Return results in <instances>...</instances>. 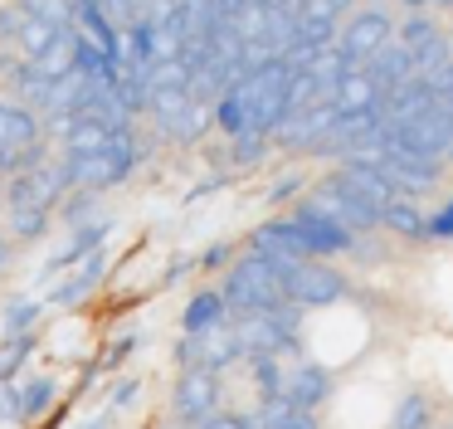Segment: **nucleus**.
Wrapping results in <instances>:
<instances>
[{"label": "nucleus", "mask_w": 453, "mask_h": 429, "mask_svg": "<svg viewBox=\"0 0 453 429\" xmlns=\"http://www.w3.org/2000/svg\"><path fill=\"white\" fill-rule=\"evenodd\" d=\"M283 263H293V259H268V254H254V249L234 254V263L225 269V283H219V292L229 302V317L264 312L273 302H283V283H278Z\"/></svg>", "instance_id": "1"}, {"label": "nucleus", "mask_w": 453, "mask_h": 429, "mask_svg": "<svg viewBox=\"0 0 453 429\" xmlns=\"http://www.w3.org/2000/svg\"><path fill=\"white\" fill-rule=\"evenodd\" d=\"M278 283H283V298L307 312H326L351 298V283H346V273L332 259H293V263H283Z\"/></svg>", "instance_id": "2"}, {"label": "nucleus", "mask_w": 453, "mask_h": 429, "mask_svg": "<svg viewBox=\"0 0 453 429\" xmlns=\"http://www.w3.org/2000/svg\"><path fill=\"white\" fill-rule=\"evenodd\" d=\"M293 224L303 230V244H307V259H336V254H351L356 234L346 230L342 220H332V214L322 210V205L312 200V195H303V200H293Z\"/></svg>", "instance_id": "3"}, {"label": "nucleus", "mask_w": 453, "mask_h": 429, "mask_svg": "<svg viewBox=\"0 0 453 429\" xmlns=\"http://www.w3.org/2000/svg\"><path fill=\"white\" fill-rule=\"evenodd\" d=\"M385 39H395V20L385 5H356L351 15L336 25V39L332 44L342 49L351 64H365V58L375 54V49L385 44Z\"/></svg>", "instance_id": "4"}, {"label": "nucleus", "mask_w": 453, "mask_h": 429, "mask_svg": "<svg viewBox=\"0 0 453 429\" xmlns=\"http://www.w3.org/2000/svg\"><path fill=\"white\" fill-rule=\"evenodd\" d=\"M219 400H225V386H219L215 370L196 366V370H176V390H171V415L180 425H200L205 415H215Z\"/></svg>", "instance_id": "5"}, {"label": "nucleus", "mask_w": 453, "mask_h": 429, "mask_svg": "<svg viewBox=\"0 0 453 429\" xmlns=\"http://www.w3.org/2000/svg\"><path fill=\"white\" fill-rule=\"evenodd\" d=\"M332 122H336L332 98H322V103H312V107H297V113H288V117H283V127L273 132V146L307 156V152H312V146L322 142L326 132H332Z\"/></svg>", "instance_id": "6"}, {"label": "nucleus", "mask_w": 453, "mask_h": 429, "mask_svg": "<svg viewBox=\"0 0 453 429\" xmlns=\"http://www.w3.org/2000/svg\"><path fill=\"white\" fill-rule=\"evenodd\" d=\"M112 230H118V224H112L108 214H98V220H83V224H73V230H69V244H64V249L54 254V259L44 263V269H40V283H54L59 273H69L73 263H83L88 254H98L103 244H108V234H112Z\"/></svg>", "instance_id": "7"}, {"label": "nucleus", "mask_w": 453, "mask_h": 429, "mask_svg": "<svg viewBox=\"0 0 453 429\" xmlns=\"http://www.w3.org/2000/svg\"><path fill=\"white\" fill-rule=\"evenodd\" d=\"M273 152V136L264 132H239V136H225V146H205V161L215 171H229V176H244V171H258Z\"/></svg>", "instance_id": "8"}, {"label": "nucleus", "mask_w": 453, "mask_h": 429, "mask_svg": "<svg viewBox=\"0 0 453 429\" xmlns=\"http://www.w3.org/2000/svg\"><path fill=\"white\" fill-rule=\"evenodd\" d=\"M283 395L293 400L297 410H322L326 400L336 395V370H332V366H322V361H307V356H303L293 370H288Z\"/></svg>", "instance_id": "9"}, {"label": "nucleus", "mask_w": 453, "mask_h": 429, "mask_svg": "<svg viewBox=\"0 0 453 429\" xmlns=\"http://www.w3.org/2000/svg\"><path fill=\"white\" fill-rule=\"evenodd\" d=\"M244 249L268 254V259H307L303 230L293 224V214H273V220H264V224H258V230L244 239Z\"/></svg>", "instance_id": "10"}, {"label": "nucleus", "mask_w": 453, "mask_h": 429, "mask_svg": "<svg viewBox=\"0 0 453 429\" xmlns=\"http://www.w3.org/2000/svg\"><path fill=\"white\" fill-rule=\"evenodd\" d=\"M103 278H108V254L98 249V254H88L83 263H73L69 278L50 283V298H44V302H50V308H73V302H83Z\"/></svg>", "instance_id": "11"}, {"label": "nucleus", "mask_w": 453, "mask_h": 429, "mask_svg": "<svg viewBox=\"0 0 453 429\" xmlns=\"http://www.w3.org/2000/svg\"><path fill=\"white\" fill-rule=\"evenodd\" d=\"M0 78H5V93L20 98V103H30L35 113H40V103L50 98V88H54V78L44 74V64L20 58V54H11L5 64H0Z\"/></svg>", "instance_id": "12"}, {"label": "nucleus", "mask_w": 453, "mask_h": 429, "mask_svg": "<svg viewBox=\"0 0 453 429\" xmlns=\"http://www.w3.org/2000/svg\"><path fill=\"white\" fill-rule=\"evenodd\" d=\"M361 68L375 78V88H380V93H390V88L410 83V78L419 74V68H414V49H404L400 39H385V44L375 49V54L365 58Z\"/></svg>", "instance_id": "13"}, {"label": "nucleus", "mask_w": 453, "mask_h": 429, "mask_svg": "<svg viewBox=\"0 0 453 429\" xmlns=\"http://www.w3.org/2000/svg\"><path fill=\"white\" fill-rule=\"evenodd\" d=\"M326 98H332V107L336 113H361V107H380V88H375V78L365 74L361 64L356 68H346L342 78H336L332 88H326Z\"/></svg>", "instance_id": "14"}, {"label": "nucleus", "mask_w": 453, "mask_h": 429, "mask_svg": "<svg viewBox=\"0 0 453 429\" xmlns=\"http://www.w3.org/2000/svg\"><path fill=\"white\" fill-rule=\"evenodd\" d=\"M112 132H122V127H108L103 117H93V113H73L69 122L54 127V136H59L64 152H103V146L112 142Z\"/></svg>", "instance_id": "15"}, {"label": "nucleus", "mask_w": 453, "mask_h": 429, "mask_svg": "<svg viewBox=\"0 0 453 429\" xmlns=\"http://www.w3.org/2000/svg\"><path fill=\"white\" fill-rule=\"evenodd\" d=\"M219 322H229V302L219 288H200L190 292L186 312H180V332H196V337H205V332H215Z\"/></svg>", "instance_id": "16"}, {"label": "nucleus", "mask_w": 453, "mask_h": 429, "mask_svg": "<svg viewBox=\"0 0 453 429\" xmlns=\"http://www.w3.org/2000/svg\"><path fill=\"white\" fill-rule=\"evenodd\" d=\"M44 132L40 113H35L30 103H20V98H0V146H20V142H35V136Z\"/></svg>", "instance_id": "17"}, {"label": "nucleus", "mask_w": 453, "mask_h": 429, "mask_svg": "<svg viewBox=\"0 0 453 429\" xmlns=\"http://www.w3.org/2000/svg\"><path fill=\"white\" fill-rule=\"evenodd\" d=\"M380 234H390V239H400V244H429L424 239V210L410 195H400V200H390L380 210Z\"/></svg>", "instance_id": "18"}, {"label": "nucleus", "mask_w": 453, "mask_h": 429, "mask_svg": "<svg viewBox=\"0 0 453 429\" xmlns=\"http://www.w3.org/2000/svg\"><path fill=\"white\" fill-rule=\"evenodd\" d=\"M15 244H40L54 234V205H20V210H5Z\"/></svg>", "instance_id": "19"}, {"label": "nucleus", "mask_w": 453, "mask_h": 429, "mask_svg": "<svg viewBox=\"0 0 453 429\" xmlns=\"http://www.w3.org/2000/svg\"><path fill=\"white\" fill-rule=\"evenodd\" d=\"M210 132H215V117H210V103H190L186 113H180L171 127H161L157 136H166L171 146H200Z\"/></svg>", "instance_id": "20"}, {"label": "nucleus", "mask_w": 453, "mask_h": 429, "mask_svg": "<svg viewBox=\"0 0 453 429\" xmlns=\"http://www.w3.org/2000/svg\"><path fill=\"white\" fill-rule=\"evenodd\" d=\"M54 405H59V380H54V376L20 380V425H40Z\"/></svg>", "instance_id": "21"}, {"label": "nucleus", "mask_w": 453, "mask_h": 429, "mask_svg": "<svg viewBox=\"0 0 453 429\" xmlns=\"http://www.w3.org/2000/svg\"><path fill=\"white\" fill-rule=\"evenodd\" d=\"M244 370H249V380H254L258 400L278 395V390H283V380H288L283 356H273V351H249V356H244Z\"/></svg>", "instance_id": "22"}, {"label": "nucleus", "mask_w": 453, "mask_h": 429, "mask_svg": "<svg viewBox=\"0 0 453 429\" xmlns=\"http://www.w3.org/2000/svg\"><path fill=\"white\" fill-rule=\"evenodd\" d=\"M98 214H103V191H88V185H73V191L54 205V220H64L69 230L83 220H98Z\"/></svg>", "instance_id": "23"}, {"label": "nucleus", "mask_w": 453, "mask_h": 429, "mask_svg": "<svg viewBox=\"0 0 453 429\" xmlns=\"http://www.w3.org/2000/svg\"><path fill=\"white\" fill-rule=\"evenodd\" d=\"M50 142L44 136H35V142H20V146H0V181L5 176H20V171H35V166L50 161Z\"/></svg>", "instance_id": "24"}, {"label": "nucleus", "mask_w": 453, "mask_h": 429, "mask_svg": "<svg viewBox=\"0 0 453 429\" xmlns=\"http://www.w3.org/2000/svg\"><path fill=\"white\" fill-rule=\"evenodd\" d=\"M40 322H44V302L15 298L11 308L0 312V337H25V332H40Z\"/></svg>", "instance_id": "25"}, {"label": "nucleus", "mask_w": 453, "mask_h": 429, "mask_svg": "<svg viewBox=\"0 0 453 429\" xmlns=\"http://www.w3.org/2000/svg\"><path fill=\"white\" fill-rule=\"evenodd\" d=\"M40 347V332H25V337H0V386L20 376V366L35 356Z\"/></svg>", "instance_id": "26"}, {"label": "nucleus", "mask_w": 453, "mask_h": 429, "mask_svg": "<svg viewBox=\"0 0 453 429\" xmlns=\"http://www.w3.org/2000/svg\"><path fill=\"white\" fill-rule=\"evenodd\" d=\"M64 35V29L59 25H50V20H25V29H20V39H15V54H20V58H44V54H50V44H54V39H59Z\"/></svg>", "instance_id": "27"}, {"label": "nucleus", "mask_w": 453, "mask_h": 429, "mask_svg": "<svg viewBox=\"0 0 453 429\" xmlns=\"http://www.w3.org/2000/svg\"><path fill=\"white\" fill-rule=\"evenodd\" d=\"M390 429H434V405H429V395H419V390H404L400 405H395Z\"/></svg>", "instance_id": "28"}, {"label": "nucleus", "mask_w": 453, "mask_h": 429, "mask_svg": "<svg viewBox=\"0 0 453 429\" xmlns=\"http://www.w3.org/2000/svg\"><path fill=\"white\" fill-rule=\"evenodd\" d=\"M439 20L429 15V10H404L400 15V25H395V39H400L404 49H419V44H429L434 35H439Z\"/></svg>", "instance_id": "29"}, {"label": "nucleus", "mask_w": 453, "mask_h": 429, "mask_svg": "<svg viewBox=\"0 0 453 429\" xmlns=\"http://www.w3.org/2000/svg\"><path fill=\"white\" fill-rule=\"evenodd\" d=\"M449 58H453V35H449V29H439V35H434L429 44L414 49V68H419L424 78H434L443 64H449Z\"/></svg>", "instance_id": "30"}, {"label": "nucleus", "mask_w": 453, "mask_h": 429, "mask_svg": "<svg viewBox=\"0 0 453 429\" xmlns=\"http://www.w3.org/2000/svg\"><path fill=\"white\" fill-rule=\"evenodd\" d=\"M346 68H356V64H351V58H346L336 44H326V49H317V54H312V64H307V74H312L317 83H326V88H332L336 78L346 74Z\"/></svg>", "instance_id": "31"}, {"label": "nucleus", "mask_w": 453, "mask_h": 429, "mask_svg": "<svg viewBox=\"0 0 453 429\" xmlns=\"http://www.w3.org/2000/svg\"><path fill=\"white\" fill-rule=\"evenodd\" d=\"M25 10H30L35 20L59 25V29H73V20H79V0H25Z\"/></svg>", "instance_id": "32"}, {"label": "nucleus", "mask_w": 453, "mask_h": 429, "mask_svg": "<svg viewBox=\"0 0 453 429\" xmlns=\"http://www.w3.org/2000/svg\"><path fill=\"white\" fill-rule=\"evenodd\" d=\"M424 239L429 244H453V191L434 205V214H424Z\"/></svg>", "instance_id": "33"}, {"label": "nucleus", "mask_w": 453, "mask_h": 429, "mask_svg": "<svg viewBox=\"0 0 453 429\" xmlns=\"http://www.w3.org/2000/svg\"><path fill=\"white\" fill-rule=\"evenodd\" d=\"M254 419L258 429H317V410H297V405L273 410V415H254Z\"/></svg>", "instance_id": "34"}, {"label": "nucleus", "mask_w": 453, "mask_h": 429, "mask_svg": "<svg viewBox=\"0 0 453 429\" xmlns=\"http://www.w3.org/2000/svg\"><path fill=\"white\" fill-rule=\"evenodd\" d=\"M137 341H142L137 332H122V337H112L108 347H103V356H98V370H103V376H112L118 366H127L132 351H137Z\"/></svg>", "instance_id": "35"}, {"label": "nucleus", "mask_w": 453, "mask_h": 429, "mask_svg": "<svg viewBox=\"0 0 453 429\" xmlns=\"http://www.w3.org/2000/svg\"><path fill=\"white\" fill-rule=\"evenodd\" d=\"M303 191H307V171H283L273 185H268V195H264V200L278 210V205H293Z\"/></svg>", "instance_id": "36"}, {"label": "nucleus", "mask_w": 453, "mask_h": 429, "mask_svg": "<svg viewBox=\"0 0 453 429\" xmlns=\"http://www.w3.org/2000/svg\"><path fill=\"white\" fill-rule=\"evenodd\" d=\"M25 20H30L25 0H5V5H0V44H5V49H15V39H20Z\"/></svg>", "instance_id": "37"}, {"label": "nucleus", "mask_w": 453, "mask_h": 429, "mask_svg": "<svg viewBox=\"0 0 453 429\" xmlns=\"http://www.w3.org/2000/svg\"><path fill=\"white\" fill-rule=\"evenodd\" d=\"M234 254H239V244L219 239V244H210V249L196 254V269H200V273H225L229 263H234Z\"/></svg>", "instance_id": "38"}, {"label": "nucleus", "mask_w": 453, "mask_h": 429, "mask_svg": "<svg viewBox=\"0 0 453 429\" xmlns=\"http://www.w3.org/2000/svg\"><path fill=\"white\" fill-rule=\"evenodd\" d=\"M196 366H205V337L180 332V341H176V370H196Z\"/></svg>", "instance_id": "39"}, {"label": "nucleus", "mask_w": 453, "mask_h": 429, "mask_svg": "<svg viewBox=\"0 0 453 429\" xmlns=\"http://www.w3.org/2000/svg\"><path fill=\"white\" fill-rule=\"evenodd\" d=\"M190 429H258V419L239 415V410H215V415H205L200 425H190Z\"/></svg>", "instance_id": "40"}, {"label": "nucleus", "mask_w": 453, "mask_h": 429, "mask_svg": "<svg viewBox=\"0 0 453 429\" xmlns=\"http://www.w3.org/2000/svg\"><path fill=\"white\" fill-rule=\"evenodd\" d=\"M137 390H142L137 376H118V380L108 386V405H112V410H127L132 400H137Z\"/></svg>", "instance_id": "41"}, {"label": "nucleus", "mask_w": 453, "mask_h": 429, "mask_svg": "<svg viewBox=\"0 0 453 429\" xmlns=\"http://www.w3.org/2000/svg\"><path fill=\"white\" fill-rule=\"evenodd\" d=\"M0 419L20 425V380H5L0 386Z\"/></svg>", "instance_id": "42"}, {"label": "nucleus", "mask_w": 453, "mask_h": 429, "mask_svg": "<svg viewBox=\"0 0 453 429\" xmlns=\"http://www.w3.org/2000/svg\"><path fill=\"white\" fill-rule=\"evenodd\" d=\"M190 269H196V259H186V254H180V259L176 263H171V269L166 273H161V288H171V283H180V278H186V273Z\"/></svg>", "instance_id": "43"}, {"label": "nucleus", "mask_w": 453, "mask_h": 429, "mask_svg": "<svg viewBox=\"0 0 453 429\" xmlns=\"http://www.w3.org/2000/svg\"><path fill=\"white\" fill-rule=\"evenodd\" d=\"M434 88H439V98H443V103H453V58L439 68V74H434Z\"/></svg>", "instance_id": "44"}, {"label": "nucleus", "mask_w": 453, "mask_h": 429, "mask_svg": "<svg viewBox=\"0 0 453 429\" xmlns=\"http://www.w3.org/2000/svg\"><path fill=\"white\" fill-rule=\"evenodd\" d=\"M317 10H326V15H336V20H346L356 10V0H312Z\"/></svg>", "instance_id": "45"}, {"label": "nucleus", "mask_w": 453, "mask_h": 429, "mask_svg": "<svg viewBox=\"0 0 453 429\" xmlns=\"http://www.w3.org/2000/svg\"><path fill=\"white\" fill-rule=\"evenodd\" d=\"M400 10H434V0H395Z\"/></svg>", "instance_id": "46"}, {"label": "nucleus", "mask_w": 453, "mask_h": 429, "mask_svg": "<svg viewBox=\"0 0 453 429\" xmlns=\"http://www.w3.org/2000/svg\"><path fill=\"white\" fill-rule=\"evenodd\" d=\"M5 263H11V239L0 234V273H5Z\"/></svg>", "instance_id": "47"}, {"label": "nucleus", "mask_w": 453, "mask_h": 429, "mask_svg": "<svg viewBox=\"0 0 453 429\" xmlns=\"http://www.w3.org/2000/svg\"><path fill=\"white\" fill-rule=\"evenodd\" d=\"M434 10H453V0H434Z\"/></svg>", "instance_id": "48"}, {"label": "nucleus", "mask_w": 453, "mask_h": 429, "mask_svg": "<svg viewBox=\"0 0 453 429\" xmlns=\"http://www.w3.org/2000/svg\"><path fill=\"white\" fill-rule=\"evenodd\" d=\"M365 5H385V0H365Z\"/></svg>", "instance_id": "49"}, {"label": "nucleus", "mask_w": 453, "mask_h": 429, "mask_svg": "<svg viewBox=\"0 0 453 429\" xmlns=\"http://www.w3.org/2000/svg\"><path fill=\"white\" fill-rule=\"evenodd\" d=\"M161 5H166V0H161Z\"/></svg>", "instance_id": "50"}]
</instances>
